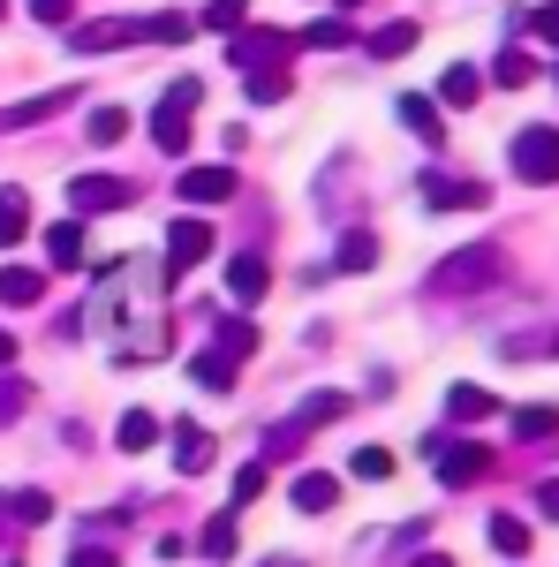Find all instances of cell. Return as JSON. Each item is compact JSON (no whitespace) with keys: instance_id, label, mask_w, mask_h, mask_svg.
Segmentation results:
<instances>
[{"instance_id":"cell-4","label":"cell","mask_w":559,"mask_h":567,"mask_svg":"<svg viewBox=\"0 0 559 567\" xmlns=\"http://www.w3.org/2000/svg\"><path fill=\"white\" fill-rule=\"evenodd\" d=\"M130 205H136L130 175H69V213L99 219V213H130Z\"/></svg>"},{"instance_id":"cell-20","label":"cell","mask_w":559,"mask_h":567,"mask_svg":"<svg viewBox=\"0 0 559 567\" xmlns=\"http://www.w3.org/2000/svg\"><path fill=\"white\" fill-rule=\"evenodd\" d=\"M491 409H499V393L469 386V379H462V386H446V416H454V424H484Z\"/></svg>"},{"instance_id":"cell-43","label":"cell","mask_w":559,"mask_h":567,"mask_svg":"<svg viewBox=\"0 0 559 567\" xmlns=\"http://www.w3.org/2000/svg\"><path fill=\"white\" fill-rule=\"evenodd\" d=\"M537 507H545V515L559 523V477H545V484H537Z\"/></svg>"},{"instance_id":"cell-1","label":"cell","mask_w":559,"mask_h":567,"mask_svg":"<svg viewBox=\"0 0 559 567\" xmlns=\"http://www.w3.org/2000/svg\"><path fill=\"white\" fill-rule=\"evenodd\" d=\"M491 280H499V250H491V243H469V250L438 258L431 296H476V288H491Z\"/></svg>"},{"instance_id":"cell-11","label":"cell","mask_w":559,"mask_h":567,"mask_svg":"<svg viewBox=\"0 0 559 567\" xmlns=\"http://www.w3.org/2000/svg\"><path fill=\"white\" fill-rule=\"evenodd\" d=\"M242 189L235 167H182V205H227Z\"/></svg>"},{"instance_id":"cell-47","label":"cell","mask_w":559,"mask_h":567,"mask_svg":"<svg viewBox=\"0 0 559 567\" xmlns=\"http://www.w3.org/2000/svg\"><path fill=\"white\" fill-rule=\"evenodd\" d=\"M545 349H552V355H559V333H552V341H545Z\"/></svg>"},{"instance_id":"cell-7","label":"cell","mask_w":559,"mask_h":567,"mask_svg":"<svg viewBox=\"0 0 559 567\" xmlns=\"http://www.w3.org/2000/svg\"><path fill=\"white\" fill-rule=\"evenodd\" d=\"M213 258V219H197V213H182L167 227V288L189 272V265H205Z\"/></svg>"},{"instance_id":"cell-31","label":"cell","mask_w":559,"mask_h":567,"mask_svg":"<svg viewBox=\"0 0 559 567\" xmlns=\"http://www.w3.org/2000/svg\"><path fill=\"white\" fill-rule=\"evenodd\" d=\"M197 553H205V560H227V553H235V515H213L205 537H197Z\"/></svg>"},{"instance_id":"cell-40","label":"cell","mask_w":559,"mask_h":567,"mask_svg":"<svg viewBox=\"0 0 559 567\" xmlns=\"http://www.w3.org/2000/svg\"><path fill=\"white\" fill-rule=\"evenodd\" d=\"M258 492H265V462H250V470H235V499H242V507H250Z\"/></svg>"},{"instance_id":"cell-13","label":"cell","mask_w":559,"mask_h":567,"mask_svg":"<svg viewBox=\"0 0 559 567\" xmlns=\"http://www.w3.org/2000/svg\"><path fill=\"white\" fill-rule=\"evenodd\" d=\"M371 265H379V235H371V227H348L341 250H333V272H325V280H341V272H371Z\"/></svg>"},{"instance_id":"cell-24","label":"cell","mask_w":559,"mask_h":567,"mask_svg":"<svg viewBox=\"0 0 559 567\" xmlns=\"http://www.w3.org/2000/svg\"><path fill=\"white\" fill-rule=\"evenodd\" d=\"M23 235H31V197L23 189H0V250L23 243Z\"/></svg>"},{"instance_id":"cell-30","label":"cell","mask_w":559,"mask_h":567,"mask_svg":"<svg viewBox=\"0 0 559 567\" xmlns=\"http://www.w3.org/2000/svg\"><path fill=\"white\" fill-rule=\"evenodd\" d=\"M529 76H537V61H529L521 45H507V53L491 61V84H507V91H521V84H529Z\"/></svg>"},{"instance_id":"cell-19","label":"cell","mask_w":559,"mask_h":567,"mask_svg":"<svg viewBox=\"0 0 559 567\" xmlns=\"http://www.w3.org/2000/svg\"><path fill=\"white\" fill-rule=\"evenodd\" d=\"M401 122H408V130L424 136L431 152H438V144H446V122H438V106H431L424 91H401Z\"/></svg>"},{"instance_id":"cell-39","label":"cell","mask_w":559,"mask_h":567,"mask_svg":"<svg viewBox=\"0 0 559 567\" xmlns=\"http://www.w3.org/2000/svg\"><path fill=\"white\" fill-rule=\"evenodd\" d=\"M31 16L53 23V31H69V23H76V0H31Z\"/></svg>"},{"instance_id":"cell-36","label":"cell","mask_w":559,"mask_h":567,"mask_svg":"<svg viewBox=\"0 0 559 567\" xmlns=\"http://www.w3.org/2000/svg\"><path fill=\"white\" fill-rule=\"evenodd\" d=\"M348 470H355L363 484H386V477H393V454H386V446H363V454H355Z\"/></svg>"},{"instance_id":"cell-26","label":"cell","mask_w":559,"mask_h":567,"mask_svg":"<svg viewBox=\"0 0 559 567\" xmlns=\"http://www.w3.org/2000/svg\"><path fill=\"white\" fill-rule=\"evenodd\" d=\"M416 39H424V31L401 16V23H386V31H371V53H379V61H401V53H416Z\"/></svg>"},{"instance_id":"cell-32","label":"cell","mask_w":559,"mask_h":567,"mask_svg":"<svg viewBox=\"0 0 559 567\" xmlns=\"http://www.w3.org/2000/svg\"><path fill=\"white\" fill-rule=\"evenodd\" d=\"M8 515H15V523H45V515H53V499H45L39 484H23V492H8Z\"/></svg>"},{"instance_id":"cell-12","label":"cell","mask_w":559,"mask_h":567,"mask_svg":"<svg viewBox=\"0 0 559 567\" xmlns=\"http://www.w3.org/2000/svg\"><path fill=\"white\" fill-rule=\"evenodd\" d=\"M174 470L182 477H205L213 470V432L205 424H174Z\"/></svg>"},{"instance_id":"cell-27","label":"cell","mask_w":559,"mask_h":567,"mask_svg":"<svg viewBox=\"0 0 559 567\" xmlns=\"http://www.w3.org/2000/svg\"><path fill=\"white\" fill-rule=\"evenodd\" d=\"M484 537H491V553H507V560H521V553H529V523H521V515H491V529H484Z\"/></svg>"},{"instance_id":"cell-10","label":"cell","mask_w":559,"mask_h":567,"mask_svg":"<svg viewBox=\"0 0 559 567\" xmlns=\"http://www.w3.org/2000/svg\"><path fill=\"white\" fill-rule=\"evenodd\" d=\"M424 205L431 213H469V205H484V182H469V175H438V167H424Z\"/></svg>"},{"instance_id":"cell-33","label":"cell","mask_w":559,"mask_h":567,"mask_svg":"<svg viewBox=\"0 0 559 567\" xmlns=\"http://www.w3.org/2000/svg\"><path fill=\"white\" fill-rule=\"evenodd\" d=\"M559 432V409H545V401H537V409H515V439H552Z\"/></svg>"},{"instance_id":"cell-41","label":"cell","mask_w":559,"mask_h":567,"mask_svg":"<svg viewBox=\"0 0 559 567\" xmlns=\"http://www.w3.org/2000/svg\"><path fill=\"white\" fill-rule=\"evenodd\" d=\"M529 31H537V39H545V45H559V0H545V8L529 16Z\"/></svg>"},{"instance_id":"cell-18","label":"cell","mask_w":559,"mask_h":567,"mask_svg":"<svg viewBox=\"0 0 559 567\" xmlns=\"http://www.w3.org/2000/svg\"><path fill=\"white\" fill-rule=\"evenodd\" d=\"M213 355L242 371V355H258V326H250V318H227V326L213 333Z\"/></svg>"},{"instance_id":"cell-6","label":"cell","mask_w":559,"mask_h":567,"mask_svg":"<svg viewBox=\"0 0 559 567\" xmlns=\"http://www.w3.org/2000/svg\"><path fill=\"white\" fill-rule=\"evenodd\" d=\"M507 159H515V175H521V182H537V189H545V182H559V130H552V122L521 130Z\"/></svg>"},{"instance_id":"cell-45","label":"cell","mask_w":559,"mask_h":567,"mask_svg":"<svg viewBox=\"0 0 559 567\" xmlns=\"http://www.w3.org/2000/svg\"><path fill=\"white\" fill-rule=\"evenodd\" d=\"M0 363H15V333H0Z\"/></svg>"},{"instance_id":"cell-8","label":"cell","mask_w":559,"mask_h":567,"mask_svg":"<svg viewBox=\"0 0 559 567\" xmlns=\"http://www.w3.org/2000/svg\"><path fill=\"white\" fill-rule=\"evenodd\" d=\"M288 53H296V39L288 31H235L227 39V61L250 76V69H288Z\"/></svg>"},{"instance_id":"cell-16","label":"cell","mask_w":559,"mask_h":567,"mask_svg":"<svg viewBox=\"0 0 559 567\" xmlns=\"http://www.w3.org/2000/svg\"><path fill=\"white\" fill-rule=\"evenodd\" d=\"M288 499H296L302 515H325V507L341 499V477H325V470H302V477L288 484Z\"/></svg>"},{"instance_id":"cell-35","label":"cell","mask_w":559,"mask_h":567,"mask_svg":"<svg viewBox=\"0 0 559 567\" xmlns=\"http://www.w3.org/2000/svg\"><path fill=\"white\" fill-rule=\"evenodd\" d=\"M23 409H31V386H23V379H0V432L23 424Z\"/></svg>"},{"instance_id":"cell-37","label":"cell","mask_w":559,"mask_h":567,"mask_svg":"<svg viewBox=\"0 0 559 567\" xmlns=\"http://www.w3.org/2000/svg\"><path fill=\"white\" fill-rule=\"evenodd\" d=\"M242 16H250V0H213V8H205V31H227V39H235Z\"/></svg>"},{"instance_id":"cell-9","label":"cell","mask_w":559,"mask_h":567,"mask_svg":"<svg viewBox=\"0 0 559 567\" xmlns=\"http://www.w3.org/2000/svg\"><path fill=\"white\" fill-rule=\"evenodd\" d=\"M61 39H69V53H122L130 39H144V23H122V16H99V23H69Z\"/></svg>"},{"instance_id":"cell-2","label":"cell","mask_w":559,"mask_h":567,"mask_svg":"<svg viewBox=\"0 0 559 567\" xmlns=\"http://www.w3.org/2000/svg\"><path fill=\"white\" fill-rule=\"evenodd\" d=\"M189 130H197V76L167 84L159 106H152V144H159V152H189Z\"/></svg>"},{"instance_id":"cell-15","label":"cell","mask_w":559,"mask_h":567,"mask_svg":"<svg viewBox=\"0 0 559 567\" xmlns=\"http://www.w3.org/2000/svg\"><path fill=\"white\" fill-rule=\"evenodd\" d=\"M265 288H272V272H265V265L250 258V250L227 265V296H235V303H250V310H258V303H265Z\"/></svg>"},{"instance_id":"cell-34","label":"cell","mask_w":559,"mask_h":567,"mask_svg":"<svg viewBox=\"0 0 559 567\" xmlns=\"http://www.w3.org/2000/svg\"><path fill=\"white\" fill-rule=\"evenodd\" d=\"M84 130H91V144H122V136H130V114H122V106H99Z\"/></svg>"},{"instance_id":"cell-28","label":"cell","mask_w":559,"mask_h":567,"mask_svg":"<svg viewBox=\"0 0 559 567\" xmlns=\"http://www.w3.org/2000/svg\"><path fill=\"white\" fill-rule=\"evenodd\" d=\"M242 91H250V106H280V99H288V69H250V76H242Z\"/></svg>"},{"instance_id":"cell-5","label":"cell","mask_w":559,"mask_h":567,"mask_svg":"<svg viewBox=\"0 0 559 567\" xmlns=\"http://www.w3.org/2000/svg\"><path fill=\"white\" fill-rule=\"evenodd\" d=\"M341 416H348V393H318V401H302L288 424H272V432H265V454H288L296 439L325 432V424H341Z\"/></svg>"},{"instance_id":"cell-22","label":"cell","mask_w":559,"mask_h":567,"mask_svg":"<svg viewBox=\"0 0 559 567\" xmlns=\"http://www.w3.org/2000/svg\"><path fill=\"white\" fill-rule=\"evenodd\" d=\"M114 446H122V454H144V446H159V416H152V409H130V416L114 424Z\"/></svg>"},{"instance_id":"cell-42","label":"cell","mask_w":559,"mask_h":567,"mask_svg":"<svg viewBox=\"0 0 559 567\" xmlns=\"http://www.w3.org/2000/svg\"><path fill=\"white\" fill-rule=\"evenodd\" d=\"M69 567H122V560H114L106 545H84V553H69Z\"/></svg>"},{"instance_id":"cell-49","label":"cell","mask_w":559,"mask_h":567,"mask_svg":"<svg viewBox=\"0 0 559 567\" xmlns=\"http://www.w3.org/2000/svg\"><path fill=\"white\" fill-rule=\"evenodd\" d=\"M341 8H355V0H341Z\"/></svg>"},{"instance_id":"cell-46","label":"cell","mask_w":559,"mask_h":567,"mask_svg":"<svg viewBox=\"0 0 559 567\" xmlns=\"http://www.w3.org/2000/svg\"><path fill=\"white\" fill-rule=\"evenodd\" d=\"M258 567H302V560H288V553H272V560H258Z\"/></svg>"},{"instance_id":"cell-44","label":"cell","mask_w":559,"mask_h":567,"mask_svg":"<svg viewBox=\"0 0 559 567\" xmlns=\"http://www.w3.org/2000/svg\"><path fill=\"white\" fill-rule=\"evenodd\" d=\"M408 567H454V560H446V553H416Z\"/></svg>"},{"instance_id":"cell-3","label":"cell","mask_w":559,"mask_h":567,"mask_svg":"<svg viewBox=\"0 0 559 567\" xmlns=\"http://www.w3.org/2000/svg\"><path fill=\"white\" fill-rule=\"evenodd\" d=\"M424 454L438 470V484H454V492L491 477V446H476V439H424Z\"/></svg>"},{"instance_id":"cell-48","label":"cell","mask_w":559,"mask_h":567,"mask_svg":"<svg viewBox=\"0 0 559 567\" xmlns=\"http://www.w3.org/2000/svg\"><path fill=\"white\" fill-rule=\"evenodd\" d=\"M0 16H8V0H0Z\"/></svg>"},{"instance_id":"cell-38","label":"cell","mask_w":559,"mask_h":567,"mask_svg":"<svg viewBox=\"0 0 559 567\" xmlns=\"http://www.w3.org/2000/svg\"><path fill=\"white\" fill-rule=\"evenodd\" d=\"M144 39H159V45H182V39H189V16H152V23H144Z\"/></svg>"},{"instance_id":"cell-25","label":"cell","mask_w":559,"mask_h":567,"mask_svg":"<svg viewBox=\"0 0 559 567\" xmlns=\"http://www.w3.org/2000/svg\"><path fill=\"white\" fill-rule=\"evenodd\" d=\"M355 39V23L348 16H310V31H296V45H318V53H333V45Z\"/></svg>"},{"instance_id":"cell-29","label":"cell","mask_w":559,"mask_h":567,"mask_svg":"<svg viewBox=\"0 0 559 567\" xmlns=\"http://www.w3.org/2000/svg\"><path fill=\"white\" fill-rule=\"evenodd\" d=\"M189 379H197L205 393H227V386H235V363H219L213 349H197V355H189Z\"/></svg>"},{"instance_id":"cell-21","label":"cell","mask_w":559,"mask_h":567,"mask_svg":"<svg viewBox=\"0 0 559 567\" xmlns=\"http://www.w3.org/2000/svg\"><path fill=\"white\" fill-rule=\"evenodd\" d=\"M45 258L61 265V272H76V265H84V227H76V219H61V227H45Z\"/></svg>"},{"instance_id":"cell-17","label":"cell","mask_w":559,"mask_h":567,"mask_svg":"<svg viewBox=\"0 0 559 567\" xmlns=\"http://www.w3.org/2000/svg\"><path fill=\"white\" fill-rule=\"evenodd\" d=\"M45 296V272H31V265H8L0 272V310H31Z\"/></svg>"},{"instance_id":"cell-14","label":"cell","mask_w":559,"mask_h":567,"mask_svg":"<svg viewBox=\"0 0 559 567\" xmlns=\"http://www.w3.org/2000/svg\"><path fill=\"white\" fill-rule=\"evenodd\" d=\"M69 106V91H39V99H15V106H0V130H39Z\"/></svg>"},{"instance_id":"cell-23","label":"cell","mask_w":559,"mask_h":567,"mask_svg":"<svg viewBox=\"0 0 559 567\" xmlns=\"http://www.w3.org/2000/svg\"><path fill=\"white\" fill-rule=\"evenodd\" d=\"M438 99H446V106H476V99H484V76H476L469 61H454V69L438 76Z\"/></svg>"}]
</instances>
